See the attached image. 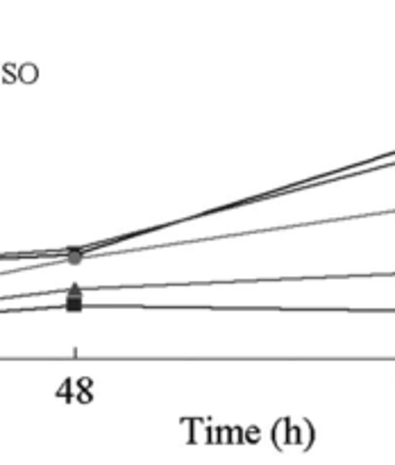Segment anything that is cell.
Here are the masks:
<instances>
[{"label":"cell","instance_id":"1","mask_svg":"<svg viewBox=\"0 0 395 465\" xmlns=\"http://www.w3.org/2000/svg\"><path fill=\"white\" fill-rule=\"evenodd\" d=\"M18 77H21L23 82H32V80H36V68L32 66V64H25V66L21 68V73H18Z\"/></svg>","mask_w":395,"mask_h":465}]
</instances>
